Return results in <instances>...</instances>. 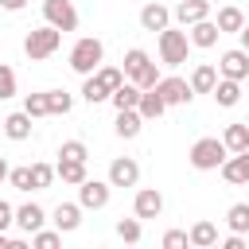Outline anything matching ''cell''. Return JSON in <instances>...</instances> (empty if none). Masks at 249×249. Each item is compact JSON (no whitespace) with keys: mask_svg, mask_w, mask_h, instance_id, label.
Listing matches in <instances>:
<instances>
[{"mask_svg":"<svg viewBox=\"0 0 249 249\" xmlns=\"http://www.w3.org/2000/svg\"><path fill=\"white\" fill-rule=\"evenodd\" d=\"M226 140H218V136H202V140H195L191 144V152H187V160H191V167L195 171H218L222 163H226Z\"/></svg>","mask_w":249,"mask_h":249,"instance_id":"1","label":"cell"},{"mask_svg":"<svg viewBox=\"0 0 249 249\" xmlns=\"http://www.w3.org/2000/svg\"><path fill=\"white\" fill-rule=\"evenodd\" d=\"M58 47H62V31H58V27H51V23H43V27L27 31V39H23V54H27L31 62L51 58Z\"/></svg>","mask_w":249,"mask_h":249,"instance_id":"2","label":"cell"},{"mask_svg":"<svg viewBox=\"0 0 249 249\" xmlns=\"http://www.w3.org/2000/svg\"><path fill=\"white\" fill-rule=\"evenodd\" d=\"M156 47H160V62L163 66H183L187 54H191V35L179 31V27H163Z\"/></svg>","mask_w":249,"mask_h":249,"instance_id":"3","label":"cell"},{"mask_svg":"<svg viewBox=\"0 0 249 249\" xmlns=\"http://www.w3.org/2000/svg\"><path fill=\"white\" fill-rule=\"evenodd\" d=\"M101 58H105V47H101V39H93V35H86V39H78L74 47H70V66L78 70V74H97V66H101Z\"/></svg>","mask_w":249,"mask_h":249,"instance_id":"4","label":"cell"},{"mask_svg":"<svg viewBox=\"0 0 249 249\" xmlns=\"http://www.w3.org/2000/svg\"><path fill=\"white\" fill-rule=\"evenodd\" d=\"M43 19L51 27H58L62 35L66 31H78V12H74L70 0H43Z\"/></svg>","mask_w":249,"mask_h":249,"instance_id":"5","label":"cell"},{"mask_svg":"<svg viewBox=\"0 0 249 249\" xmlns=\"http://www.w3.org/2000/svg\"><path fill=\"white\" fill-rule=\"evenodd\" d=\"M218 74L222 78H233V82H245L249 78V51L245 47H233L218 58Z\"/></svg>","mask_w":249,"mask_h":249,"instance_id":"6","label":"cell"},{"mask_svg":"<svg viewBox=\"0 0 249 249\" xmlns=\"http://www.w3.org/2000/svg\"><path fill=\"white\" fill-rule=\"evenodd\" d=\"M132 214H136L140 222L160 218V214H163V195H160L156 187H140V191H136V198H132Z\"/></svg>","mask_w":249,"mask_h":249,"instance_id":"7","label":"cell"},{"mask_svg":"<svg viewBox=\"0 0 249 249\" xmlns=\"http://www.w3.org/2000/svg\"><path fill=\"white\" fill-rule=\"evenodd\" d=\"M109 187H113V183H101V179L78 183V202H82V210H101V206L109 202Z\"/></svg>","mask_w":249,"mask_h":249,"instance_id":"8","label":"cell"},{"mask_svg":"<svg viewBox=\"0 0 249 249\" xmlns=\"http://www.w3.org/2000/svg\"><path fill=\"white\" fill-rule=\"evenodd\" d=\"M156 89H160V97H163L167 105H191V97H195L191 82H183V78H160Z\"/></svg>","mask_w":249,"mask_h":249,"instance_id":"9","label":"cell"},{"mask_svg":"<svg viewBox=\"0 0 249 249\" xmlns=\"http://www.w3.org/2000/svg\"><path fill=\"white\" fill-rule=\"evenodd\" d=\"M109 183H113V187H136V183H140V163L128 160V156L113 160V163H109Z\"/></svg>","mask_w":249,"mask_h":249,"instance_id":"10","label":"cell"},{"mask_svg":"<svg viewBox=\"0 0 249 249\" xmlns=\"http://www.w3.org/2000/svg\"><path fill=\"white\" fill-rule=\"evenodd\" d=\"M218 171H222V179H226V183H233V187L249 183V148H245V152H233V156H226V163H222Z\"/></svg>","mask_w":249,"mask_h":249,"instance_id":"11","label":"cell"},{"mask_svg":"<svg viewBox=\"0 0 249 249\" xmlns=\"http://www.w3.org/2000/svg\"><path fill=\"white\" fill-rule=\"evenodd\" d=\"M51 222H54V230H62V233L78 230V226H82V202H58L54 214H51Z\"/></svg>","mask_w":249,"mask_h":249,"instance_id":"12","label":"cell"},{"mask_svg":"<svg viewBox=\"0 0 249 249\" xmlns=\"http://www.w3.org/2000/svg\"><path fill=\"white\" fill-rule=\"evenodd\" d=\"M175 19H179L183 27H191V23H198V19H210V0H179V4H175Z\"/></svg>","mask_w":249,"mask_h":249,"instance_id":"13","label":"cell"},{"mask_svg":"<svg viewBox=\"0 0 249 249\" xmlns=\"http://www.w3.org/2000/svg\"><path fill=\"white\" fill-rule=\"evenodd\" d=\"M140 27L144 31H163V27H171V12L163 4H144L140 8Z\"/></svg>","mask_w":249,"mask_h":249,"instance_id":"14","label":"cell"},{"mask_svg":"<svg viewBox=\"0 0 249 249\" xmlns=\"http://www.w3.org/2000/svg\"><path fill=\"white\" fill-rule=\"evenodd\" d=\"M31 121H35V117H31L27 109L8 113V117H4V136H8V140H27V136H31Z\"/></svg>","mask_w":249,"mask_h":249,"instance_id":"15","label":"cell"},{"mask_svg":"<svg viewBox=\"0 0 249 249\" xmlns=\"http://www.w3.org/2000/svg\"><path fill=\"white\" fill-rule=\"evenodd\" d=\"M43 222H47V214H43V206H39V202H23V206L16 210V226H19L23 233L43 230Z\"/></svg>","mask_w":249,"mask_h":249,"instance_id":"16","label":"cell"},{"mask_svg":"<svg viewBox=\"0 0 249 249\" xmlns=\"http://www.w3.org/2000/svg\"><path fill=\"white\" fill-rule=\"evenodd\" d=\"M187 35H191V47H202V51H206V47H214V43H218V35H222V31H218V23H214V19H198V23H191V31H187Z\"/></svg>","mask_w":249,"mask_h":249,"instance_id":"17","label":"cell"},{"mask_svg":"<svg viewBox=\"0 0 249 249\" xmlns=\"http://www.w3.org/2000/svg\"><path fill=\"white\" fill-rule=\"evenodd\" d=\"M214 86H218V66L198 62L195 74H191V89H195V93H214Z\"/></svg>","mask_w":249,"mask_h":249,"instance_id":"18","label":"cell"},{"mask_svg":"<svg viewBox=\"0 0 249 249\" xmlns=\"http://www.w3.org/2000/svg\"><path fill=\"white\" fill-rule=\"evenodd\" d=\"M214 101H218L222 109H233V105L241 101V82H233V78H222V74H218V86H214Z\"/></svg>","mask_w":249,"mask_h":249,"instance_id":"19","label":"cell"},{"mask_svg":"<svg viewBox=\"0 0 249 249\" xmlns=\"http://www.w3.org/2000/svg\"><path fill=\"white\" fill-rule=\"evenodd\" d=\"M136 109H140V117H144V121H160V117H163V109H167V101H163V97H160V89L152 86V89H144V93H140V105H136Z\"/></svg>","mask_w":249,"mask_h":249,"instance_id":"20","label":"cell"},{"mask_svg":"<svg viewBox=\"0 0 249 249\" xmlns=\"http://www.w3.org/2000/svg\"><path fill=\"white\" fill-rule=\"evenodd\" d=\"M54 171H58V179H62V183H70V187H78V183H86V179H89V175H86V160H62V156H58Z\"/></svg>","mask_w":249,"mask_h":249,"instance_id":"21","label":"cell"},{"mask_svg":"<svg viewBox=\"0 0 249 249\" xmlns=\"http://www.w3.org/2000/svg\"><path fill=\"white\" fill-rule=\"evenodd\" d=\"M140 128H144L140 109H121V113H117V136L132 140V136H140Z\"/></svg>","mask_w":249,"mask_h":249,"instance_id":"22","label":"cell"},{"mask_svg":"<svg viewBox=\"0 0 249 249\" xmlns=\"http://www.w3.org/2000/svg\"><path fill=\"white\" fill-rule=\"evenodd\" d=\"M140 93H144V89H140L136 82H124L121 89H113V97H109V101H113V109L121 113V109H136V105H140Z\"/></svg>","mask_w":249,"mask_h":249,"instance_id":"23","label":"cell"},{"mask_svg":"<svg viewBox=\"0 0 249 249\" xmlns=\"http://www.w3.org/2000/svg\"><path fill=\"white\" fill-rule=\"evenodd\" d=\"M214 23H218V31H222V35H230V31L237 35V31L245 27V16H241V8H233V4H230V8H218V19H214Z\"/></svg>","mask_w":249,"mask_h":249,"instance_id":"24","label":"cell"},{"mask_svg":"<svg viewBox=\"0 0 249 249\" xmlns=\"http://www.w3.org/2000/svg\"><path fill=\"white\" fill-rule=\"evenodd\" d=\"M187 233H191V245H198V249L218 245V226H214V222H195Z\"/></svg>","mask_w":249,"mask_h":249,"instance_id":"25","label":"cell"},{"mask_svg":"<svg viewBox=\"0 0 249 249\" xmlns=\"http://www.w3.org/2000/svg\"><path fill=\"white\" fill-rule=\"evenodd\" d=\"M222 140H226V148H230V152H245V148H249V124H245V121H237V124H226Z\"/></svg>","mask_w":249,"mask_h":249,"instance_id":"26","label":"cell"},{"mask_svg":"<svg viewBox=\"0 0 249 249\" xmlns=\"http://www.w3.org/2000/svg\"><path fill=\"white\" fill-rule=\"evenodd\" d=\"M226 226H230L233 233H249V202H233V206L226 210Z\"/></svg>","mask_w":249,"mask_h":249,"instance_id":"27","label":"cell"},{"mask_svg":"<svg viewBox=\"0 0 249 249\" xmlns=\"http://www.w3.org/2000/svg\"><path fill=\"white\" fill-rule=\"evenodd\" d=\"M82 97H86L89 105H97V101H105V97H113V93H109V86H105L97 74H89V78L82 82Z\"/></svg>","mask_w":249,"mask_h":249,"instance_id":"28","label":"cell"},{"mask_svg":"<svg viewBox=\"0 0 249 249\" xmlns=\"http://www.w3.org/2000/svg\"><path fill=\"white\" fill-rule=\"evenodd\" d=\"M140 233H144V226H140V218H136V214H132V218H121V222H117V237H121V241L136 245V241H140Z\"/></svg>","mask_w":249,"mask_h":249,"instance_id":"29","label":"cell"},{"mask_svg":"<svg viewBox=\"0 0 249 249\" xmlns=\"http://www.w3.org/2000/svg\"><path fill=\"white\" fill-rule=\"evenodd\" d=\"M54 175H58V171H54L51 163H31V187H35V191H47V187L54 183Z\"/></svg>","mask_w":249,"mask_h":249,"instance_id":"30","label":"cell"},{"mask_svg":"<svg viewBox=\"0 0 249 249\" xmlns=\"http://www.w3.org/2000/svg\"><path fill=\"white\" fill-rule=\"evenodd\" d=\"M128 82H136L140 89H152V86L160 82V66H156V62H144V66L136 70V78H128Z\"/></svg>","mask_w":249,"mask_h":249,"instance_id":"31","label":"cell"},{"mask_svg":"<svg viewBox=\"0 0 249 249\" xmlns=\"http://www.w3.org/2000/svg\"><path fill=\"white\" fill-rule=\"evenodd\" d=\"M144 62H152V58H148V51H140V47H132V51L124 54V78H136V70H140Z\"/></svg>","mask_w":249,"mask_h":249,"instance_id":"32","label":"cell"},{"mask_svg":"<svg viewBox=\"0 0 249 249\" xmlns=\"http://www.w3.org/2000/svg\"><path fill=\"white\" fill-rule=\"evenodd\" d=\"M47 101H51V113H70V105H74V97L66 93V89H47Z\"/></svg>","mask_w":249,"mask_h":249,"instance_id":"33","label":"cell"},{"mask_svg":"<svg viewBox=\"0 0 249 249\" xmlns=\"http://www.w3.org/2000/svg\"><path fill=\"white\" fill-rule=\"evenodd\" d=\"M23 109H27L31 117H47V113H51V101H47V93H27V97H23Z\"/></svg>","mask_w":249,"mask_h":249,"instance_id":"34","label":"cell"},{"mask_svg":"<svg viewBox=\"0 0 249 249\" xmlns=\"http://www.w3.org/2000/svg\"><path fill=\"white\" fill-rule=\"evenodd\" d=\"M97 78H101V82L109 86V93L124 86V70H117V66H97Z\"/></svg>","mask_w":249,"mask_h":249,"instance_id":"35","label":"cell"},{"mask_svg":"<svg viewBox=\"0 0 249 249\" xmlns=\"http://www.w3.org/2000/svg\"><path fill=\"white\" fill-rule=\"evenodd\" d=\"M62 241V230H35L31 233V245H39V249H54Z\"/></svg>","mask_w":249,"mask_h":249,"instance_id":"36","label":"cell"},{"mask_svg":"<svg viewBox=\"0 0 249 249\" xmlns=\"http://www.w3.org/2000/svg\"><path fill=\"white\" fill-rule=\"evenodd\" d=\"M8 97H16V70L0 62V101H8Z\"/></svg>","mask_w":249,"mask_h":249,"instance_id":"37","label":"cell"},{"mask_svg":"<svg viewBox=\"0 0 249 249\" xmlns=\"http://www.w3.org/2000/svg\"><path fill=\"white\" fill-rule=\"evenodd\" d=\"M8 183H12L16 191H35V187H31V167H12Z\"/></svg>","mask_w":249,"mask_h":249,"instance_id":"38","label":"cell"},{"mask_svg":"<svg viewBox=\"0 0 249 249\" xmlns=\"http://www.w3.org/2000/svg\"><path fill=\"white\" fill-rule=\"evenodd\" d=\"M58 156H62V160H86L89 152H86V144H82V140H66V144L58 148Z\"/></svg>","mask_w":249,"mask_h":249,"instance_id":"39","label":"cell"},{"mask_svg":"<svg viewBox=\"0 0 249 249\" xmlns=\"http://www.w3.org/2000/svg\"><path fill=\"white\" fill-rule=\"evenodd\" d=\"M183 245H191V233L187 230H167L163 233V249H183Z\"/></svg>","mask_w":249,"mask_h":249,"instance_id":"40","label":"cell"},{"mask_svg":"<svg viewBox=\"0 0 249 249\" xmlns=\"http://www.w3.org/2000/svg\"><path fill=\"white\" fill-rule=\"evenodd\" d=\"M12 222H16V206H12V202H4V198H0V230H8V226H12Z\"/></svg>","mask_w":249,"mask_h":249,"instance_id":"41","label":"cell"},{"mask_svg":"<svg viewBox=\"0 0 249 249\" xmlns=\"http://www.w3.org/2000/svg\"><path fill=\"white\" fill-rule=\"evenodd\" d=\"M222 245H226V249H245V237H241V233H230Z\"/></svg>","mask_w":249,"mask_h":249,"instance_id":"42","label":"cell"},{"mask_svg":"<svg viewBox=\"0 0 249 249\" xmlns=\"http://www.w3.org/2000/svg\"><path fill=\"white\" fill-rule=\"evenodd\" d=\"M27 0H0V8H8V12H19Z\"/></svg>","mask_w":249,"mask_h":249,"instance_id":"43","label":"cell"},{"mask_svg":"<svg viewBox=\"0 0 249 249\" xmlns=\"http://www.w3.org/2000/svg\"><path fill=\"white\" fill-rule=\"evenodd\" d=\"M8 175H12V167H8V160H4V156H0V183H4V179H8Z\"/></svg>","mask_w":249,"mask_h":249,"instance_id":"44","label":"cell"},{"mask_svg":"<svg viewBox=\"0 0 249 249\" xmlns=\"http://www.w3.org/2000/svg\"><path fill=\"white\" fill-rule=\"evenodd\" d=\"M237 35H241V47H245V51H249V27H241V31H237Z\"/></svg>","mask_w":249,"mask_h":249,"instance_id":"45","label":"cell"},{"mask_svg":"<svg viewBox=\"0 0 249 249\" xmlns=\"http://www.w3.org/2000/svg\"><path fill=\"white\" fill-rule=\"evenodd\" d=\"M0 132H4V117H0Z\"/></svg>","mask_w":249,"mask_h":249,"instance_id":"46","label":"cell"},{"mask_svg":"<svg viewBox=\"0 0 249 249\" xmlns=\"http://www.w3.org/2000/svg\"><path fill=\"white\" fill-rule=\"evenodd\" d=\"M245 124H249V117H245Z\"/></svg>","mask_w":249,"mask_h":249,"instance_id":"47","label":"cell"}]
</instances>
